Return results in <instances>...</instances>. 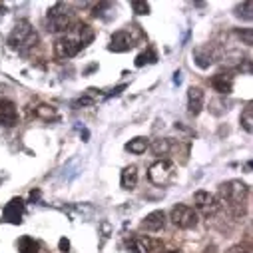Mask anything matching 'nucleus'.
<instances>
[{
	"instance_id": "29",
	"label": "nucleus",
	"mask_w": 253,
	"mask_h": 253,
	"mask_svg": "<svg viewBox=\"0 0 253 253\" xmlns=\"http://www.w3.org/2000/svg\"><path fill=\"white\" fill-rule=\"evenodd\" d=\"M38 198H40V192H32V194H30V200H32V202H36Z\"/></svg>"
},
{
	"instance_id": "4",
	"label": "nucleus",
	"mask_w": 253,
	"mask_h": 253,
	"mask_svg": "<svg viewBox=\"0 0 253 253\" xmlns=\"http://www.w3.org/2000/svg\"><path fill=\"white\" fill-rule=\"evenodd\" d=\"M169 219H171V223L175 225V227H179V229H194L196 225H198V211L194 210V208H189V206H185V204H177V206H173L171 208V211H169Z\"/></svg>"
},
{
	"instance_id": "26",
	"label": "nucleus",
	"mask_w": 253,
	"mask_h": 253,
	"mask_svg": "<svg viewBox=\"0 0 253 253\" xmlns=\"http://www.w3.org/2000/svg\"><path fill=\"white\" fill-rule=\"evenodd\" d=\"M36 114H38L40 118H44V120H50V118H54V116H56V112H54V108H52V106H38Z\"/></svg>"
},
{
	"instance_id": "1",
	"label": "nucleus",
	"mask_w": 253,
	"mask_h": 253,
	"mask_svg": "<svg viewBox=\"0 0 253 253\" xmlns=\"http://www.w3.org/2000/svg\"><path fill=\"white\" fill-rule=\"evenodd\" d=\"M247 196H249L247 183H243L241 179H229L219 185L217 202H219V206H225L233 215H241Z\"/></svg>"
},
{
	"instance_id": "9",
	"label": "nucleus",
	"mask_w": 253,
	"mask_h": 253,
	"mask_svg": "<svg viewBox=\"0 0 253 253\" xmlns=\"http://www.w3.org/2000/svg\"><path fill=\"white\" fill-rule=\"evenodd\" d=\"M136 46V38L132 36V30H118L110 40L112 52H128Z\"/></svg>"
},
{
	"instance_id": "12",
	"label": "nucleus",
	"mask_w": 253,
	"mask_h": 253,
	"mask_svg": "<svg viewBox=\"0 0 253 253\" xmlns=\"http://www.w3.org/2000/svg\"><path fill=\"white\" fill-rule=\"evenodd\" d=\"M16 120H18L16 104L12 100L2 98V100H0V126H6V128H10V126L16 124Z\"/></svg>"
},
{
	"instance_id": "22",
	"label": "nucleus",
	"mask_w": 253,
	"mask_h": 253,
	"mask_svg": "<svg viewBox=\"0 0 253 253\" xmlns=\"http://www.w3.org/2000/svg\"><path fill=\"white\" fill-rule=\"evenodd\" d=\"M239 122H241V128H243L247 134H251V124H253V110H251V104H247V106L243 108Z\"/></svg>"
},
{
	"instance_id": "18",
	"label": "nucleus",
	"mask_w": 253,
	"mask_h": 253,
	"mask_svg": "<svg viewBox=\"0 0 253 253\" xmlns=\"http://www.w3.org/2000/svg\"><path fill=\"white\" fill-rule=\"evenodd\" d=\"M38 247H40L38 241L30 235H22L18 239V251L20 253H38Z\"/></svg>"
},
{
	"instance_id": "6",
	"label": "nucleus",
	"mask_w": 253,
	"mask_h": 253,
	"mask_svg": "<svg viewBox=\"0 0 253 253\" xmlns=\"http://www.w3.org/2000/svg\"><path fill=\"white\" fill-rule=\"evenodd\" d=\"M194 206H196V211L210 217V215H215L217 210H219V202H217V196L210 194V192H204V189H200V192L194 194Z\"/></svg>"
},
{
	"instance_id": "27",
	"label": "nucleus",
	"mask_w": 253,
	"mask_h": 253,
	"mask_svg": "<svg viewBox=\"0 0 253 253\" xmlns=\"http://www.w3.org/2000/svg\"><path fill=\"white\" fill-rule=\"evenodd\" d=\"M58 245H60V251H62V253H66V251H68V249H70V241H68V239H66V237H62V239H60V243H58Z\"/></svg>"
},
{
	"instance_id": "25",
	"label": "nucleus",
	"mask_w": 253,
	"mask_h": 253,
	"mask_svg": "<svg viewBox=\"0 0 253 253\" xmlns=\"http://www.w3.org/2000/svg\"><path fill=\"white\" fill-rule=\"evenodd\" d=\"M132 10L136 14H140V16H144V14H150V4L148 2H140V0H134V2H132Z\"/></svg>"
},
{
	"instance_id": "21",
	"label": "nucleus",
	"mask_w": 253,
	"mask_h": 253,
	"mask_svg": "<svg viewBox=\"0 0 253 253\" xmlns=\"http://www.w3.org/2000/svg\"><path fill=\"white\" fill-rule=\"evenodd\" d=\"M156 60H158L156 50H154V48H148L146 52H142V54L136 58V66H138V68H142V66H146V64H154Z\"/></svg>"
},
{
	"instance_id": "7",
	"label": "nucleus",
	"mask_w": 253,
	"mask_h": 253,
	"mask_svg": "<svg viewBox=\"0 0 253 253\" xmlns=\"http://www.w3.org/2000/svg\"><path fill=\"white\" fill-rule=\"evenodd\" d=\"M82 50V46H80V42H78V38H74V36H60L58 40H56V44H54V52H56V56L58 58H72V56H76L78 52Z\"/></svg>"
},
{
	"instance_id": "16",
	"label": "nucleus",
	"mask_w": 253,
	"mask_h": 253,
	"mask_svg": "<svg viewBox=\"0 0 253 253\" xmlns=\"http://www.w3.org/2000/svg\"><path fill=\"white\" fill-rule=\"evenodd\" d=\"M138 183V168L136 166H128L122 169V177H120V185L124 189H134Z\"/></svg>"
},
{
	"instance_id": "23",
	"label": "nucleus",
	"mask_w": 253,
	"mask_h": 253,
	"mask_svg": "<svg viewBox=\"0 0 253 253\" xmlns=\"http://www.w3.org/2000/svg\"><path fill=\"white\" fill-rule=\"evenodd\" d=\"M251 10H253V2H249V0H247V2L235 6V16L241 18V20H251V18H253Z\"/></svg>"
},
{
	"instance_id": "15",
	"label": "nucleus",
	"mask_w": 253,
	"mask_h": 253,
	"mask_svg": "<svg viewBox=\"0 0 253 253\" xmlns=\"http://www.w3.org/2000/svg\"><path fill=\"white\" fill-rule=\"evenodd\" d=\"M194 62L198 64V68L208 70V68L213 64V54H211L210 48H206V46L196 48V50H194Z\"/></svg>"
},
{
	"instance_id": "20",
	"label": "nucleus",
	"mask_w": 253,
	"mask_h": 253,
	"mask_svg": "<svg viewBox=\"0 0 253 253\" xmlns=\"http://www.w3.org/2000/svg\"><path fill=\"white\" fill-rule=\"evenodd\" d=\"M169 150H171L169 138H158V140H154V144H152V152H154L156 156H166V154H169Z\"/></svg>"
},
{
	"instance_id": "28",
	"label": "nucleus",
	"mask_w": 253,
	"mask_h": 253,
	"mask_svg": "<svg viewBox=\"0 0 253 253\" xmlns=\"http://www.w3.org/2000/svg\"><path fill=\"white\" fill-rule=\"evenodd\" d=\"M227 253H249V249H245L243 245H233V247H231Z\"/></svg>"
},
{
	"instance_id": "14",
	"label": "nucleus",
	"mask_w": 253,
	"mask_h": 253,
	"mask_svg": "<svg viewBox=\"0 0 253 253\" xmlns=\"http://www.w3.org/2000/svg\"><path fill=\"white\" fill-rule=\"evenodd\" d=\"M211 88H213L217 94L227 96V94H231V90H233V78L227 76V74H215V76L211 78Z\"/></svg>"
},
{
	"instance_id": "3",
	"label": "nucleus",
	"mask_w": 253,
	"mask_h": 253,
	"mask_svg": "<svg viewBox=\"0 0 253 253\" xmlns=\"http://www.w3.org/2000/svg\"><path fill=\"white\" fill-rule=\"evenodd\" d=\"M72 24V12L66 4L58 2L48 10V30L50 32H64Z\"/></svg>"
},
{
	"instance_id": "11",
	"label": "nucleus",
	"mask_w": 253,
	"mask_h": 253,
	"mask_svg": "<svg viewBox=\"0 0 253 253\" xmlns=\"http://www.w3.org/2000/svg\"><path fill=\"white\" fill-rule=\"evenodd\" d=\"M204 104H206V94L202 88L198 86H192L187 90V112L192 116H200L202 110H204Z\"/></svg>"
},
{
	"instance_id": "19",
	"label": "nucleus",
	"mask_w": 253,
	"mask_h": 253,
	"mask_svg": "<svg viewBox=\"0 0 253 253\" xmlns=\"http://www.w3.org/2000/svg\"><path fill=\"white\" fill-rule=\"evenodd\" d=\"M76 32H78V42H80L82 48L88 46V44L94 40V30H92L88 24H78V26H76Z\"/></svg>"
},
{
	"instance_id": "17",
	"label": "nucleus",
	"mask_w": 253,
	"mask_h": 253,
	"mask_svg": "<svg viewBox=\"0 0 253 253\" xmlns=\"http://www.w3.org/2000/svg\"><path fill=\"white\" fill-rule=\"evenodd\" d=\"M148 148H150V142L144 136H138V138H134V140H130L128 144H126V150H128L130 154H136V156L144 154Z\"/></svg>"
},
{
	"instance_id": "2",
	"label": "nucleus",
	"mask_w": 253,
	"mask_h": 253,
	"mask_svg": "<svg viewBox=\"0 0 253 253\" xmlns=\"http://www.w3.org/2000/svg\"><path fill=\"white\" fill-rule=\"evenodd\" d=\"M36 44V32L28 20H18L12 32L8 34V46L18 52H26Z\"/></svg>"
},
{
	"instance_id": "13",
	"label": "nucleus",
	"mask_w": 253,
	"mask_h": 253,
	"mask_svg": "<svg viewBox=\"0 0 253 253\" xmlns=\"http://www.w3.org/2000/svg\"><path fill=\"white\" fill-rule=\"evenodd\" d=\"M166 225V213L162 210H156L152 213H148L144 219H142V229L150 231V233H156V231H162Z\"/></svg>"
},
{
	"instance_id": "30",
	"label": "nucleus",
	"mask_w": 253,
	"mask_h": 253,
	"mask_svg": "<svg viewBox=\"0 0 253 253\" xmlns=\"http://www.w3.org/2000/svg\"><path fill=\"white\" fill-rule=\"evenodd\" d=\"M169 253H179V251H175V249H171V251H169Z\"/></svg>"
},
{
	"instance_id": "8",
	"label": "nucleus",
	"mask_w": 253,
	"mask_h": 253,
	"mask_svg": "<svg viewBox=\"0 0 253 253\" xmlns=\"http://www.w3.org/2000/svg\"><path fill=\"white\" fill-rule=\"evenodd\" d=\"M126 247H128L130 253H152L158 247V241H154L150 235H132L126 239Z\"/></svg>"
},
{
	"instance_id": "10",
	"label": "nucleus",
	"mask_w": 253,
	"mask_h": 253,
	"mask_svg": "<svg viewBox=\"0 0 253 253\" xmlns=\"http://www.w3.org/2000/svg\"><path fill=\"white\" fill-rule=\"evenodd\" d=\"M22 215H24V200L22 198H12L4 211H2V219L6 223H12V225H18L22 221Z\"/></svg>"
},
{
	"instance_id": "5",
	"label": "nucleus",
	"mask_w": 253,
	"mask_h": 253,
	"mask_svg": "<svg viewBox=\"0 0 253 253\" xmlns=\"http://www.w3.org/2000/svg\"><path fill=\"white\" fill-rule=\"evenodd\" d=\"M148 177L156 185H168V183H171L175 179V166L169 160H160V162L150 166Z\"/></svg>"
},
{
	"instance_id": "24",
	"label": "nucleus",
	"mask_w": 253,
	"mask_h": 253,
	"mask_svg": "<svg viewBox=\"0 0 253 253\" xmlns=\"http://www.w3.org/2000/svg\"><path fill=\"white\" fill-rule=\"evenodd\" d=\"M237 36H239V40H243L245 46H251L253 44V30L251 28H239L237 30Z\"/></svg>"
}]
</instances>
